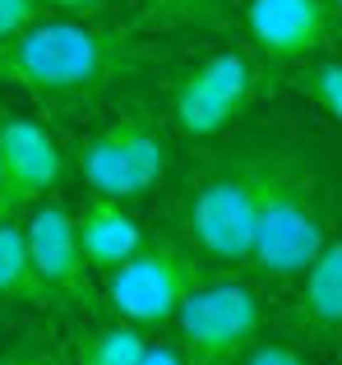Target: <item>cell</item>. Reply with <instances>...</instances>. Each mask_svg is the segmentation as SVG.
Wrapping results in <instances>:
<instances>
[{
	"instance_id": "obj_1",
	"label": "cell",
	"mask_w": 342,
	"mask_h": 365,
	"mask_svg": "<svg viewBox=\"0 0 342 365\" xmlns=\"http://www.w3.org/2000/svg\"><path fill=\"white\" fill-rule=\"evenodd\" d=\"M153 61L157 46L125 28L42 14L24 33L0 37V88H24L51 107H98Z\"/></svg>"
},
{
	"instance_id": "obj_2",
	"label": "cell",
	"mask_w": 342,
	"mask_h": 365,
	"mask_svg": "<svg viewBox=\"0 0 342 365\" xmlns=\"http://www.w3.org/2000/svg\"><path fill=\"white\" fill-rule=\"evenodd\" d=\"M328 241L324 180L301 143H259L254 190V241L245 273L259 282H296Z\"/></svg>"
},
{
	"instance_id": "obj_3",
	"label": "cell",
	"mask_w": 342,
	"mask_h": 365,
	"mask_svg": "<svg viewBox=\"0 0 342 365\" xmlns=\"http://www.w3.org/2000/svg\"><path fill=\"white\" fill-rule=\"evenodd\" d=\"M254 190H259V143H241L213 158L180 199L176 241L190 245L204 264L245 268L254 241Z\"/></svg>"
},
{
	"instance_id": "obj_4",
	"label": "cell",
	"mask_w": 342,
	"mask_h": 365,
	"mask_svg": "<svg viewBox=\"0 0 342 365\" xmlns=\"http://www.w3.org/2000/svg\"><path fill=\"white\" fill-rule=\"evenodd\" d=\"M167 167H171V134L144 107L83 134L74 148V171L88 185V195L120 199V204L153 195L167 180Z\"/></svg>"
},
{
	"instance_id": "obj_5",
	"label": "cell",
	"mask_w": 342,
	"mask_h": 365,
	"mask_svg": "<svg viewBox=\"0 0 342 365\" xmlns=\"http://www.w3.org/2000/svg\"><path fill=\"white\" fill-rule=\"evenodd\" d=\"M208 277H213L208 264L190 245L157 241V245H139L125 264L102 273V301L116 319L153 329V324H171L180 301Z\"/></svg>"
},
{
	"instance_id": "obj_6",
	"label": "cell",
	"mask_w": 342,
	"mask_h": 365,
	"mask_svg": "<svg viewBox=\"0 0 342 365\" xmlns=\"http://www.w3.org/2000/svg\"><path fill=\"white\" fill-rule=\"evenodd\" d=\"M180 333V347L199 365H236L241 351L259 338L264 329V301L250 282H232V277H208L180 301L171 314Z\"/></svg>"
},
{
	"instance_id": "obj_7",
	"label": "cell",
	"mask_w": 342,
	"mask_h": 365,
	"mask_svg": "<svg viewBox=\"0 0 342 365\" xmlns=\"http://www.w3.org/2000/svg\"><path fill=\"white\" fill-rule=\"evenodd\" d=\"M259 61L245 46H217L195 61L171 88V125L185 139H217L254 102Z\"/></svg>"
},
{
	"instance_id": "obj_8",
	"label": "cell",
	"mask_w": 342,
	"mask_h": 365,
	"mask_svg": "<svg viewBox=\"0 0 342 365\" xmlns=\"http://www.w3.org/2000/svg\"><path fill=\"white\" fill-rule=\"evenodd\" d=\"M65 180V148L42 120L0 107V222L24 217Z\"/></svg>"
},
{
	"instance_id": "obj_9",
	"label": "cell",
	"mask_w": 342,
	"mask_h": 365,
	"mask_svg": "<svg viewBox=\"0 0 342 365\" xmlns=\"http://www.w3.org/2000/svg\"><path fill=\"white\" fill-rule=\"evenodd\" d=\"M24 245L33 259L42 287L51 292V305H88L93 301V268L83 264L74 213L56 195L37 199L24 213Z\"/></svg>"
},
{
	"instance_id": "obj_10",
	"label": "cell",
	"mask_w": 342,
	"mask_h": 365,
	"mask_svg": "<svg viewBox=\"0 0 342 365\" xmlns=\"http://www.w3.org/2000/svg\"><path fill=\"white\" fill-rule=\"evenodd\" d=\"M338 9L324 0H250L245 5V33L264 61L296 65L319 56L333 42Z\"/></svg>"
},
{
	"instance_id": "obj_11",
	"label": "cell",
	"mask_w": 342,
	"mask_h": 365,
	"mask_svg": "<svg viewBox=\"0 0 342 365\" xmlns=\"http://www.w3.org/2000/svg\"><path fill=\"white\" fill-rule=\"evenodd\" d=\"M301 292L291 301V329L310 342V347H333L338 319H342V245L328 236L319 255L306 264L296 277Z\"/></svg>"
},
{
	"instance_id": "obj_12",
	"label": "cell",
	"mask_w": 342,
	"mask_h": 365,
	"mask_svg": "<svg viewBox=\"0 0 342 365\" xmlns=\"http://www.w3.org/2000/svg\"><path fill=\"white\" fill-rule=\"evenodd\" d=\"M74 236H79L83 264L93 273H111L116 264H125L139 245H144V227L120 199L88 195V204L74 213Z\"/></svg>"
},
{
	"instance_id": "obj_13",
	"label": "cell",
	"mask_w": 342,
	"mask_h": 365,
	"mask_svg": "<svg viewBox=\"0 0 342 365\" xmlns=\"http://www.w3.org/2000/svg\"><path fill=\"white\" fill-rule=\"evenodd\" d=\"M0 305H37V310L51 305V292L42 287L33 259H28L24 217L0 222Z\"/></svg>"
},
{
	"instance_id": "obj_14",
	"label": "cell",
	"mask_w": 342,
	"mask_h": 365,
	"mask_svg": "<svg viewBox=\"0 0 342 365\" xmlns=\"http://www.w3.org/2000/svg\"><path fill=\"white\" fill-rule=\"evenodd\" d=\"M148 347V333L139 324L111 319V324H93L74 338V365H139Z\"/></svg>"
},
{
	"instance_id": "obj_15",
	"label": "cell",
	"mask_w": 342,
	"mask_h": 365,
	"mask_svg": "<svg viewBox=\"0 0 342 365\" xmlns=\"http://www.w3.org/2000/svg\"><path fill=\"white\" fill-rule=\"evenodd\" d=\"M148 19L176 33H222L227 28V9L222 0H144Z\"/></svg>"
},
{
	"instance_id": "obj_16",
	"label": "cell",
	"mask_w": 342,
	"mask_h": 365,
	"mask_svg": "<svg viewBox=\"0 0 342 365\" xmlns=\"http://www.w3.org/2000/svg\"><path fill=\"white\" fill-rule=\"evenodd\" d=\"M296 88L306 93V102H315L324 120L342 116V65L333 56H324V51L310 56L306 70H301V79H296Z\"/></svg>"
},
{
	"instance_id": "obj_17",
	"label": "cell",
	"mask_w": 342,
	"mask_h": 365,
	"mask_svg": "<svg viewBox=\"0 0 342 365\" xmlns=\"http://www.w3.org/2000/svg\"><path fill=\"white\" fill-rule=\"evenodd\" d=\"M0 365H56V347L46 333H19L9 347H0Z\"/></svg>"
},
{
	"instance_id": "obj_18",
	"label": "cell",
	"mask_w": 342,
	"mask_h": 365,
	"mask_svg": "<svg viewBox=\"0 0 342 365\" xmlns=\"http://www.w3.org/2000/svg\"><path fill=\"white\" fill-rule=\"evenodd\" d=\"M236 365H319L310 351H301V347H291V342H264V338H254L250 347L241 351V361Z\"/></svg>"
},
{
	"instance_id": "obj_19",
	"label": "cell",
	"mask_w": 342,
	"mask_h": 365,
	"mask_svg": "<svg viewBox=\"0 0 342 365\" xmlns=\"http://www.w3.org/2000/svg\"><path fill=\"white\" fill-rule=\"evenodd\" d=\"M37 19H42V0H0V37L24 33Z\"/></svg>"
},
{
	"instance_id": "obj_20",
	"label": "cell",
	"mask_w": 342,
	"mask_h": 365,
	"mask_svg": "<svg viewBox=\"0 0 342 365\" xmlns=\"http://www.w3.org/2000/svg\"><path fill=\"white\" fill-rule=\"evenodd\" d=\"M139 365H199V361L190 356V351L180 347L176 338H171V342H153V338H148V347H144V356H139Z\"/></svg>"
},
{
	"instance_id": "obj_21",
	"label": "cell",
	"mask_w": 342,
	"mask_h": 365,
	"mask_svg": "<svg viewBox=\"0 0 342 365\" xmlns=\"http://www.w3.org/2000/svg\"><path fill=\"white\" fill-rule=\"evenodd\" d=\"M42 9L65 14V19H102L111 9V0H42Z\"/></svg>"
},
{
	"instance_id": "obj_22",
	"label": "cell",
	"mask_w": 342,
	"mask_h": 365,
	"mask_svg": "<svg viewBox=\"0 0 342 365\" xmlns=\"http://www.w3.org/2000/svg\"><path fill=\"white\" fill-rule=\"evenodd\" d=\"M324 5H328V9H342V0H324Z\"/></svg>"
}]
</instances>
